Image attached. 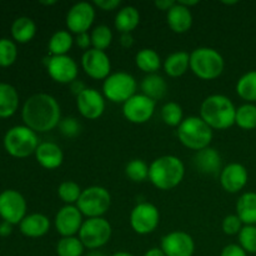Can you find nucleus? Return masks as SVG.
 Masks as SVG:
<instances>
[{"mask_svg":"<svg viewBox=\"0 0 256 256\" xmlns=\"http://www.w3.org/2000/svg\"><path fill=\"white\" fill-rule=\"evenodd\" d=\"M25 125L35 132H48L59 126L62 110L58 100L45 92L34 94L25 102L22 110Z\"/></svg>","mask_w":256,"mask_h":256,"instance_id":"nucleus-1","label":"nucleus"},{"mask_svg":"<svg viewBox=\"0 0 256 256\" xmlns=\"http://www.w3.org/2000/svg\"><path fill=\"white\" fill-rule=\"evenodd\" d=\"M185 176V165L175 155H162L149 165V180L156 189L166 192L176 188Z\"/></svg>","mask_w":256,"mask_h":256,"instance_id":"nucleus-2","label":"nucleus"},{"mask_svg":"<svg viewBox=\"0 0 256 256\" xmlns=\"http://www.w3.org/2000/svg\"><path fill=\"white\" fill-rule=\"evenodd\" d=\"M236 108L228 96L214 94L204 99L200 106V118L212 130H226L235 124Z\"/></svg>","mask_w":256,"mask_h":256,"instance_id":"nucleus-3","label":"nucleus"},{"mask_svg":"<svg viewBox=\"0 0 256 256\" xmlns=\"http://www.w3.org/2000/svg\"><path fill=\"white\" fill-rule=\"evenodd\" d=\"M224 68V58L212 48L202 46L190 52V70L199 79H216L222 74Z\"/></svg>","mask_w":256,"mask_h":256,"instance_id":"nucleus-4","label":"nucleus"},{"mask_svg":"<svg viewBox=\"0 0 256 256\" xmlns=\"http://www.w3.org/2000/svg\"><path fill=\"white\" fill-rule=\"evenodd\" d=\"M178 138L185 148L190 150L205 149L212 140V129L200 116H189L178 126Z\"/></svg>","mask_w":256,"mask_h":256,"instance_id":"nucleus-5","label":"nucleus"},{"mask_svg":"<svg viewBox=\"0 0 256 256\" xmlns=\"http://www.w3.org/2000/svg\"><path fill=\"white\" fill-rule=\"evenodd\" d=\"M4 146L12 156L26 158L35 154L39 146V140L34 130L26 125H19L8 130L4 138Z\"/></svg>","mask_w":256,"mask_h":256,"instance_id":"nucleus-6","label":"nucleus"},{"mask_svg":"<svg viewBox=\"0 0 256 256\" xmlns=\"http://www.w3.org/2000/svg\"><path fill=\"white\" fill-rule=\"evenodd\" d=\"M76 206L88 219L102 218L112 206V195L109 190L99 185L89 186L82 190Z\"/></svg>","mask_w":256,"mask_h":256,"instance_id":"nucleus-7","label":"nucleus"},{"mask_svg":"<svg viewBox=\"0 0 256 256\" xmlns=\"http://www.w3.org/2000/svg\"><path fill=\"white\" fill-rule=\"evenodd\" d=\"M138 82L126 72H112L102 82V95L115 104H124L136 94Z\"/></svg>","mask_w":256,"mask_h":256,"instance_id":"nucleus-8","label":"nucleus"},{"mask_svg":"<svg viewBox=\"0 0 256 256\" xmlns=\"http://www.w3.org/2000/svg\"><path fill=\"white\" fill-rule=\"evenodd\" d=\"M112 228L110 222L104 218H92L82 222L79 232V239L89 250H99L112 239Z\"/></svg>","mask_w":256,"mask_h":256,"instance_id":"nucleus-9","label":"nucleus"},{"mask_svg":"<svg viewBox=\"0 0 256 256\" xmlns=\"http://www.w3.org/2000/svg\"><path fill=\"white\" fill-rule=\"evenodd\" d=\"M130 226L136 234L148 235L156 230L160 222L159 209L148 202H139L130 212Z\"/></svg>","mask_w":256,"mask_h":256,"instance_id":"nucleus-10","label":"nucleus"},{"mask_svg":"<svg viewBox=\"0 0 256 256\" xmlns=\"http://www.w3.org/2000/svg\"><path fill=\"white\" fill-rule=\"evenodd\" d=\"M156 108V102L146 95L135 94L122 104V115L132 124H145L152 118Z\"/></svg>","mask_w":256,"mask_h":256,"instance_id":"nucleus-11","label":"nucleus"},{"mask_svg":"<svg viewBox=\"0 0 256 256\" xmlns=\"http://www.w3.org/2000/svg\"><path fill=\"white\" fill-rule=\"evenodd\" d=\"M45 60H46L45 64H46L48 74L54 82L70 85L78 79L79 68L76 62L69 55H60V56L50 55Z\"/></svg>","mask_w":256,"mask_h":256,"instance_id":"nucleus-12","label":"nucleus"},{"mask_svg":"<svg viewBox=\"0 0 256 256\" xmlns=\"http://www.w3.org/2000/svg\"><path fill=\"white\" fill-rule=\"evenodd\" d=\"M26 202L16 190H5L0 194V216L12 225L20 224L26 215Z\"/></svg>","mask_w":256,"mask_h":256,"instance_id":"nucleus-13","label":"nucleus"},{"mask_svg":"<svg viewBox=\"0 0 256 256\" xmlns=\"http://www.w3.org/2000/svg\"><path fill=\"white\" fill-rule=\"evenodd\" d=\"M82 68L85 74L94 80H105L112 74V62L105 52L89 49L82 56Z\"/></svg>","mask_w":256,"mask_h":256,"instance_id":"nucleus-14","label":"nucleus"},{"mask_svg":"<svg viewBox=\"0 0 256 256\" xmlns=\"http://www.w3.org/2000/svg\"><path fill=\"white\" fill-rule=\"evenodd\" d=\"M95 20L94 5L88 2H79L72 5L66 14V28L72 34L88 32Z\"/></svg>","mask_w":256,"mask_h":256,"instance_id":"nucleus-15","label":"nucleus"},{"mask_svg":"<svg viewBox=\"0 0 256 256\" xmlns=\"http://www.w3.org/2000/svg\"><path fill=\"white\" fill-rule=\"evenodd\" d=\"M82 216L84 215L80 212L76 205H64L55 215V230L58 234L62 235V238L75 236L79 234L82 226Z\"/></svg>","mask_w":256,"mask_h":256,"instance_id":"nucleus-16","label":"nucleus"},{"mask_svg":"<svg viewBox=\"0 0 256 256\" xmlns=\"http://www.w3.org/2000/svg\"><path fill=\"white\" fill-rule=\"evenodd\" d=\"M160 249L166 256H192L195 242L192 235L182 230H175L162 236Z\"/></svg>","mask_w":256,"mask_h":256,"instance_id":"nucleus-17","label":"nucleus"},{"mask_svg":"<svg viewBox=\"0 0 256 256\" xmlns=\"http://www.w3.org/2000/svg\"><path fill=\"white\" fill-rule=\"evenodd\" d=\"M76 106L85 119L96 120L105 112V98L99 90L86 88L79 96H76Z\"/></svg>","mask_w":256,"mask_h":256,"instance_id":"nucleus-18","label":"nucleus"},{"mask_svg":"<svg viewBox=\"0 0 256 256\" xmlns=\"http://www.w3.org/2000/svg\"><path fill=\"white\" fill-rule=\"evenodd\" d=\"M249 174L246 168L239 162H232L222 168L220 172V184L222 189L230 194H236L242 192L248 184Z\"/></svg>","mask_w":256,"mask_h":256,"instance_id":"nucleus-19","label":"nucleus"},{"mask_svg":"<svg viewBox=\"0 0 256 256\" xmlns=\"http://www.w3.org/2000/svg\"><path fill=\"white\" fill-rule=\"evenodd\" d=\"M192 164L198 172L204 175H216L222 170V155L212 146L195 152L192 158Z\"/></svg>","mask_w":256,"mask_h":256,"instance_id":"nucleus-20","label":"nucleus"},{"mask_svg":"<svg viewBox=\"0 0 256 256\" xmlns=\"http://www.w3.org/2000/svg\"><path fill=\"white\" fill-rule=\"evenodd\" d=\"M35 158L36 162L42 165L44 169L55 170L62 166L64 162V152L62 148L58 144L52 142H40L35 152Z\"/></svg>","mask_w":256,"mask_h":256,"instance_id":"nucleus-21","label":"nucleus"},{"mask_svg":"<svg viewBox=\"0 0 256 256\" xmlns=\"http://www.w3.org/2000/svg\"><path fill=\"white\" fill-rule=\"evenodd\" d=\"M166 22L172 32L176 34H184L192 29V14L189 8L176 2L174 6L166 12Z\"/></svg>","mask_w":256,"mask_h":256,"instance_id":"nucleus-22","label":"nucleus"},{"mask_svg":"<svg viewBox=\"0 0 256 256\" xmlns=\"http://www.w3.org/2000/svg\"><path fill=\"white\" fill-rule=\"evenodd\" d=\"M20 232L29 238H42L50 230V220L44 214H30L20 222Z\"/></svg>","mask_w":256,"mask_h":256,"instance_id":"nucleus-23","label":"nucleus"},{"mask_svg":"<svg viewBox=\"0 0 256 256\" xmlns=\"http://www.w3.org/2000/svg\"><path fill=\"white\" fill-rule=\"evenodd\" d=\"M140 24V12L132 5L122 8L115 15V29L120 34H132Z\"/></svg>","mask_w":256,"mask_h":256,"instance_id":"nucleus-24","label":"nucleus"},{"mask_svg":"<svg viewBox=\"0 0 256 256\" xmlns=\"http://www.w3.org/2000/svg\"><path fill=\"white\" fill-rule=\"evenodd\" d=\"M142 94L146 95L148 98L152 99L154 102L156 100L164 99L168 92V82L162 75L159 74H149L142 80Z\"/></svg>","mask_w":256,"mask_h":256,"instance_id":"nucleus-25","label":"nucleus"},{"mask_svg":"<svg viewBox=\"0 0 256 256\" xmlns=\"http://www.w3.org/2000/svg\"><path fill=\"white\" fill-rule=\"evenodd\" d=\"M164 70L170 78H180L190 69V54L186 52H175L164 62Z\"/></svg>","mask_w":256,"mask_h":256,"instance_id":"nucleus-26","label":"nucleus"},{"mask_svg":"<svg viewBox=\"0 0 256 256\" xmlns=\"http://www.w3.org/2000/svg\"><path fill=\"white\" fill-rule=\"evenodd\" d=\"M236 215L244 225H256V192H244L239 198Z\"/></svg>","mask_w":256,"mask_h":256,"instance_id":"nucleus-27","label":"nucleus"},{"mask_svg":"<svg viewBox=\"0 0 256 256\" xmlns=\"http://www.w3.org/2000/svg\"><path fill=\"white\" fill-rule=\"evenodd\" d=\"M19 106V95L12 85L0 82V118H9Z\"/></svg>","mask_w":256,"mask_h":256,"instance_id":"nucleus-28","label":"nucleus"},{"mask_svg":"<svg viewBox=\"0 0 256 256\" xmlns=\"http://www.w3.org/2000/svg\"><path fill=\"white\" fill-rule=\"evenodd\" d=\"M135 64L142 72L149 74H156L158 70L162 66V58L155 52L154 49H145L139 50L135 55Z\"/></svg>","mask_w":256,"mask_h":256,"instance_id":"nucleus-29","label":"nucleus"},{"mask_svg":"<svg viewBox=\"0 0 256 256\" xmlns=\"http://www.w3.org/2000/svg\"><path fill=\"white\" fill-rule=\"evenodd\" d=\"M72 45H74V38L72 32L69 30H58L50 38L48 48L50 54L54 56H60V55H68Z\"/></svg>","mask_w":256,"mask_h":256,"instance_id":"nucleus-30","label":"nucleus"},{"mask_svg":"<svg viewBox=\"0 0 256 256\" xmlns=\"http://www.w3.org/2000/svg\"><path fill=\"white\" fill-rule=\"evenodd\" d=\"M36 34L34 20L28 16H20L12 22V35L18 42H29Z\"/></svg>","mask_w":256,"mask_h":256,"instance_id":"nucleus-31","label":"nucleus"},{"mask_svg":"<svg viewBox=\"0 0 256 256\" xmlns=\"http://www.w3.org/2000/svg\"><path fill=\"white\" fill-rule=\"evenodd\" d=\"M236 92L246 102H256V70L246 72L238 80Z\"/></svg>","mask_w":256,"mask_h":256,"instance_id":"nucleus-32","label":"nucleus"},{"mask_svg":"<svg viewBox=\"0 0 256 256\" xmlns=\"http://www.w3.org/2000/svg\"><path fill=\"white\" fill-rule=\"evenodd\" d=\"M235 124L242 130L256 129V105L246 102L236 108Z\"/></svg>","mask_w":256,"mask_h":256,"instance_id":"nucleus-33","label":"nucleus"},{"mask_svg":"<svg viewBox=\"0 0 256 256\" xmlns=\"http://www.w3.org/2000/svg\"><path fill=\"white\" fill-rule=\"evenodd\" d=\"M92 49L105 52L112 42V32L108 25H98L90 32Z\"/></svg>","mask_w":256,"mask_h":256,"instance_id":"nucleus-34","label":"nucleus"},{"mask_svg":"<svg viewBox=\"0 0 256 256\" xmlns=\"http://www.w3.org/2000/svg\"><path fill=\"white\" fill-rule=\"evenodd\" d=\"M85 246L78 236L62 238L56 244L58 256H82Z\"/></svg>","mask_w":256,"mask_h":256,"instance_id":"nucleus-35","label":"nucleus"},{"mask_svg":"<svg viewBox=\"0 0 256 256\" xmlns=\"http://www.w3.org/2000/svg\"><path fill=\"white\" fill-rule=\"evenodd\" d=\"M160 115H162V120L164 122V124L172 128H178L184 120L182 108L175 102H169L162 105Z\"/></svg>","mask_w":256,"mask_h":256,"instance_id":"nucleus-36","label":"nucleus"},{"mask_svg":"<svg viewBox=\"0 0 256 256\" xmlns=\"http://www.w3.org/2000/svg\"><path fill=\"white\" fill-rule=\"evenodd\" d=\"M82 192V190L80 185L78 182H72V180L62 182L58 186V195L62 199V202H65V205H76Z\"/></svg>","mask_w":256,"mask_h":256,"instance_id":"nucleus-37","label":"nucleus"},{"mask_svg":"<svg viewBox=\"0 0 256 256\" xmlns=\"http://www.w3.org/2000/svg\"><path fill=\"white\" fill-rule=\"evenodd\" d=\"M125 174L132 182H142L149 179V165L142 159H132L125 166Z\"/></svg>","mask_w":256,"mask_h":256,"instance_id":"nucleus-38","label":"nucleus"},{"mask_svg":"<svg viewBox=\"0 0 256 256\" xmlns=\"http://www.w3.org/2000/svg\"><path fill=\"white\" fill-rule=\"evenodd\" d=\"M238 238L239 245L248 254H256V225H244Z\"/></svg>","mask_w":256,"mask_h":256,"instance_id":"nucleus-39","label":"nucleus"},{"mask_svg":"<svg viewBox=\"0 0 256 256\" xmlns=\"http://www.w3.org/2000/svg\"><path fill=\"white\" fill-rule=\"evenodd\" d=\"M18 56L16 45L9 39H0V66H10Z\"/></svg>","mask_w":256,"mask_h":256,"instance_id":"nucleus-40","label":"nucleus"},{"mask_svg":"<svg viewBox=\"0 0 256 256\" xmlns=\"http://www.w3.org/2000/svg\"><path fill=\"white\" fill-rule=\"evenodd\" d=\"M59 130L64 136L72 139V138H76L82 132V124H80L76 118L68 116L62 119L59 124Z\"/></svg>","mask_w":256,"mask_h":256,"instance_id":"nucleus-41","label":"nucleus"},{"mask_svg":"<svg viewBox=\"0 0 256 256\" xmlns=\"http://www.w3.org/2000/svg\"><path fill=\"white\" fill-rule=\"evenodd\" d=\"M242 226H244V224L236 214H230L225 216L222 224V232L226 235H239Z\"/></svg>","mask_w":256,"mask_h":256,"instance_id":"nucleus-42","label":"nucleus"},{"mask_svg":"<svg viewBox=\"0 0 256 256\" xmlns=\"http://www.w3.org/2000/svg\"><path fill=\"white\" fill-rule=\"evenodd\" d=\"M220 256H248V252L239 244H229L222 250Z\"/></svg>","mask_w":256,"mask_h":256,"instance_id":"nucleus-43","label":"nucleus"},{"mask_svg":"<svg viewBox=\"0 0 256 256\" xmlns=\"http://www.w3.org/2000/svg\"><path fill=\"white\" fill-rule=\"evenodd\" d=\"M74 44L76 45L78 48L82 50H89L92 49V38H90L89 32H82V34H78L76 38L74 39Z\"/></svg>","mask_w":256,"mask_h":256,"instance_id":"nucleus-44","label":"nucleus"},{"mask_svg":"<svg viewBox=\"0 0 256 256\" xmlns=\"http://www.w3.org/2000/svg\"><path fill=\"white\" fill-rule=\"evenodd\" d=\"M94 5L104 12H112L122 5V2L120 0H95Z\"/></svg>","mask_w":256,"mask_h":256,"instance_id":"nucleus-45","label":"nucleus"},{"mask_svg":"<svg viewBox=\"0 0 256 256\" xmlns=\"http://www.w3.org/2000/svg\"><path fill=\"white\" fill-rule=\"evenodd\" d=\"M70 89H72V92L75 95V96H79V95L86 89V86H85V84L82 82V80L76 79L75 82H72V84H70Z\"/></svg>","mask_w":256,"mask_h":256,"instance_id":"nucleus-46","label":"nucleus"},{"mask_svg":"<svg viewBox=\"0 0 256 256\" xmlns=\"http://www.w3.org/2000/svg\"><path fill=\"white\" fill-rule=\"evenodd\" d=\"M175 2H174V0H156L154 4L159 10H162V12H168L172 6H174Z\"/></svg>","mask_w":256,"mask_h":256,"instance_id":"nucleus-47","label":"nucleus"},{"mask_svg":"<svg viewBox=\"0 0 256 256\" xmlns=\"http://www.w3.org/2000/svg\"><path fill=\"white\" fill-rule=\"evenodd\" d=\"M120 44H122V48L129 49L134 44V38H132V34H122V36H120Z\"/></svg>","mask_w":256,"mask_h":256,"instance_id":"nucleus-48","label":"nucleus"},{"mask_svg":"<svg viewBox=\"0 0 256 256\" xmlns=\"http://www.w3.org/2000/svg\"><path fill=\"white\" fill-rule=\"evenodd\" d=\"M10 234H12V224L8 222H2L0 224V235L2 236H8Z\"/></svg>","mask_w":256,"mask_h":256,"instance_id":"nucleus-49","label":"nucleus"},{"mask_svg":"<svg viewBox=\"0 0 256 256\" xmlns=\"http://www.w3.org/2000/svg\"><path fill=\"white\" fill-rule=\"evenodd\" d=\"M144 256H166V255L162 252V250L160 249V248H152V249H149L146 252H145Z\"/></svg>","mask_w":256,"mask_h":256,"instance_id":"nucleus-50","label":"nucleus"},{"mask_svg":"<svg viewBox=\"0 0 256 256\" xmlns=\"http://www.w3.org/2000/svg\"><path fill=\"white\" fill-rule=\"evenodd\" d=\"M180 2L182 5H184V6L189 8L190 9L192 6H195V5L199 4V0H180V2Z\"/></svg>","mask_w":256,"mask_h":256,"instance_id":"nucleus-51","label":"nucleus"},{"mask_svg":"<svg viewBox=\"0 0 256 256\" xmlns=\"http://www.w3.org/2000/svg\"><path fill=\"white\" fill-rule=\"evenodd\" d=\"M86 256H105V254L100 252V250H90Z\"/></svg>","mask_w":256,"mask_h":256,"instance_id":"nucleus-52","label":"nucleus"},{"mask_svg":"<svg viewBox=\"0 0 256 256\" xmlns=\"http://www.w3.org/2000/svg\"><path fill=\"white\" fill-rule=\"evenodd\" d=\"M112 256H135V255L132 254V252H115V254H112Z\"/></svg>","mask_w":256,"mask_h":256,"instance_id":"nucleus-53","label":"nucleus"},{"mask_svg":"<svg viewBox=\"0 0 256 256\" xmlns=\"http://www.w3.org/2000/svg\"><path fill=\"white\" fill-rule=\"evenodd\" d=\"M40 4H42V5H55V4H56V0H49V2H40Z\"/></svg>","mask_w":256,"mask_h":256,"instance_id":"nucleus-54","label":"nucleus"},{"mask_svg":"<svg viewBox=\"0 0 256 256\" xmlns=\"http://www.w3.org/2000/svg\"><path fill=\"white\" fill-rule=\"evenodd\" d=\"M222 4H225V5H235V4H238V2H236V0H235V2H222Z\"/></svg>","mask_w":256,"mask_h":256,"instance_id":"nucleus-55","label":"nucleus"}]
</instances>
